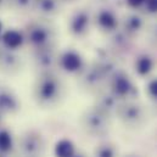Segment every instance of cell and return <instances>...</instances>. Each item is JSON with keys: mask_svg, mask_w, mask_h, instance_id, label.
Masks as SVG:
<instances>
[{"mask_svg": "<svg viewBox=\"0 0 157 157\" xmlns=\"http://www.w3.org/2000/svg\"><path fill=\"white\" fill-rule=\"evenodd\" d=\"M152 37H154V39L157 41V25L155 26V28H154V31H152Z\"/></svg>", "mask_w": 157, "mask_h": 157, "instance_id": "cell-29", "label": "cell"}, {"mask_svg": "<svg viewBox=\"0 0 157 157\" xmlns=\"http://www.w3.org/2000/svg\"><path fill=\"white\" fill-rule=\"evenodd\" d=\"M123 157H143L140 156V155H138V154H128V155H125V156Z\"/></svg>", "mask_w": 157, "mask_h": 157, "instance_id": "cell-31", "label": "cell"}, {"mask_svg": "<svg viewBox=\"0 0 157 157\" xmlns=\"http://www.w3.org/2000/svg\"><path fill=\"white\" fill-rule=\"evenodd\" d=\"M119 25L122 27V31L127 36L133 38L143 31V28L145 26V21H144L141 15H139L136 12H132V13L125 15Z\"/></svg>", "mask_w": 157, "mask_h": 157, "instance_id": "cell-15", "label": "cell"}, {"mask_svg": "<svg viewBox=\"0 0 157 157\" xmlns=\"http://www.w3.org/2000/svg\"><path fill=\"white\" fill-rule=\"evenodd\" d=\"M145 10L150 13H157V0H145Z\"/></svg>", "mask_w": 157, "mask_h": 157, "instance_id": "cell-25", "label": "cell"}, {"mask_svg": "<svg viewBox=\"0 0 157 157\" xmlns=\"http://www.w3.org/2000/svg\"><path fill=\"white\" fill-rule=\"evenodd\" d=\"M119 100L117 98L110 93V90H100L99 93H96V99H95V107H98L99 110L104 111L105 113L112 116L116 113L118 105H119Z\"/></svg>", "mask_w": 157, "mask_h": 157, "instance_id": "cell-16", "label": "cell"}, {"mask_svg": "<svg viewBox=\"0 0 157 157\" xmlns=\"http://www.w3.org/2000/svg\"><path fill=\"white\" fill-rule=\"evenodd\" d=\"M26 44V38L23 31L18 28H7L4 29L0 37V45L9 50H20Z\"/></svg>", "mask_w": 157, "mask_h": 157, "instance_id": "cell-14", "label": "cell"}, {"mask_svg": "<svg viewBox=\"0 0 157 157\" xmlns=\"http://www.w3.org/2000/svg\"><path fill=\"white\" fill-rule=\"evenodd\" d=\"M21 110V101L16 93L9 86L0 85V112L6 116L17 115Z\"/></svg>", "mask_w": 157, "mask_h": 157, "instance_id": "cell-13", "label": "cell"}, {"mask_svg": "<svg viewBox=\"0 0 157 157\" xmlns=\"http://www.w3.org/2000/svg\"><path fill=\"white\" fill-rule=\"evenodd\" d=\"M145 0H125V4L130 7V9H139L141 6H144Z\"/></svg>", "mask_w": 157, "mask_h": 157, "instance_id": "cell-26", "label": "cell"}, {"mask_svg": "<svg viewBox=\"0 0 157 157\" xmlns=\"http://www.w3.org/2000/svg\"><path fill=\"white\" fill-rule=\"evenodd\" d=\"M91 13L88 9L80 7L77 9L68 18L67 28L71 36L76 38H83L89 33L91 25Z\"/></svg>", "mask_w": 157, "mask_h": 157, "instance_id": "cell-8", "label": "cell"}, {"mask_svg": "<svg viewBox=\"0 0 157 157\" xmlns=\"http://www.w3.org/2000/svg\"><path fill=\"white\" fill-rule=\"evenodd\" d=\"M16 150L21 157H43L45 152V140L37 130H27L16 140Z\"/></svg>", "mask_w": 157, "mask_h": 157, "instance_id": "cell-6", "label": "cell"}, {"mask_svg": "<svg viewBox=\"0 0 157 157\" xmlns=\"http://www.w3.org/2000/svg\"><path fill=\"white\" fill-rule=\"evenodd\" d=\"M94 22L96 27L107 34L113 33L119 27V20L116 12L109 7H101L94 15Z\"/></svg>", "mask_w": 157, "mask_h": 157, "instance_id": "cell-12", "label": "cell"}, {"mask_svg": "<svg viewBox=\"0 0 157 157\" xmlns=\"http://www.w3.org/2000/svg\"><path fill=\"white\" fill-rule=\"evenodd\" d=\"M146 93L151 98L152 101L157 100V77L151 78L146 84Z\"/></svg>", "mask_w": 157, "mask_h": 157, "instance_id": "cell-24", "label": "cell"}, {"mask_svg": "<svg viewBox=\"0 0 157 157\" xmlns=\"http://www.w3.org/2000/svg\"><path fill=\"white\" fill-rule=\"evenodd\" d=\"M23 33L26 44L32 50L55 45V28L49 22H45L43 20H36L27 23V26L23 28Z\"/></svg>", "mask_w": 157, "mask_h": 157, "instance_id": "cell-2", "label": "cell"}, {"mask_svg": "<svg viewBox=\"0 0 157 157\" xmlns=\"http://www.w3.org/2000/svg\"><path fill=\"white\" fill-rule=\"evenodd\" d=\"M57 67L63 72L70 75H79L85 67L83 56L75 49H66L62 52H59Z\"/></svg>", "mask_w": 157, "mask_h": 157, "instance_id": "cell-10", "label": "cell"}, {"mask_svg": "<svg viewBox=\"0 0 157 157\" xmlns=\"http://www.w3.org/2000/svg\"><path fill=\"white\" fill-rule=\"evenodd\" d=\"M32 10L44 17L55 16L61 11V0H34Z\"/></svg>", "mask_w": 157, "mask_h": 157, "instance_id": "cell-17", "label": "cell"}, {"mask_svg": "<svg viewBox=\"0 0 157 157\" xmlns=\"http://www.w3.org/2000/svg\"><path fill=\"white\" fill-rule=\"evenodd\" d=\"M23 67L22 57L15 50H9L0 45V72L13 76Z\"/></svg>", "mask_w": 157, "mask_h": 157, "instance_id": "cell-11", "label": "cell"}, {"mask_svg": "<svg viewBox=\"0 0 157 157\" xmlns=\"http://www.w3.org/2000/svg\"><path fill=\"white\" fill-rule=\"evenodd\" d=\"M1 155H2V154H1V152H0V156H1Z\"/></svg>", "mask_w": 157, "mask_h": 157, "instance_id": "cell-35", "label": "cell"}, {"mask_svg": "<svg viewBox=\"0 0 157 157\" xmlns=\"http://www.w3.org/2000/svg\"><path fill=\"white\" fill-rule=\"evenodd\" d=\"M155 102V110H156V112H157V100L156 101H154Z\"/></svg>", "mask_w": 157, "mask_h": 157, "instance_id": "cell-33", "label": "cell"}, {"mask_svg": "<svg viewBox=\"0 0 157 157\" xmlns=\"http://www.w3.org/2000/svg\"><path fill=\"white\" fill-rule=\"evenodd\" d=\"M109 90L119 101L135 100L139 95L138 88L133 83L132 78L122 70H117L107 80Z\"/></svg>", "mask_w": 157, "mask_h": 157, "instance_id": "cell-5", "label": "cell"}, {"mask_svg": "<svg viewBox=\"0 0 157 157\" xmlns=\"http://www.w3.org/2000/svg\"><path fill=\"white\" fill-rule=\"evenodd\" d=\"M130 40L132 38L129 36H127L122 29L121 31H115L113 33H111V39H110V44H111V49L116 50V51H125L129 49L130 46Z\"/></svg>", "mask_w": 157, "mask_h": 157, "instance_id": "cell-19", "label": "cell"}, {"mask_svg": "<svg viewBox=\"0 0 157 157\" xmlns=\"http://www.w3.org/2000/svg\"><path fill=\"white\" fill-rule=\"evenodd\" d=\"M2 32H4V25H2V22H1V20H0V37H1Z\"/></svg>", "mask_w": 157, "mask_h": 157, "instance_id": "cell-32", "label": "cell"}, {"mask_svg": "<svg viewBox=\"0 0 157 157\" xmlns=\"http://www.w3.org/2000/svg\"><path fill=\"white\" fill-rule=\"evenodd\" d=\"M61 1H63V0H61ZM65 1H73V0H65Z\"/></svg>", "mask_w": 157, "mask_h": 157, "instance_id": "cell-34", "label": "cell"}, {"mask_svg": "<svg viewBox=\"0 0 157 157\" xmlns=\"http://www.w3.org/2000/svg\"><path fill=\"white\" fill-rule=\"evenodd\" d=\"M7 7V0H0V9Z\"/></svg>", "mask_w": 157, "mask_h": 157, "instance_id": "cell-28", "label": "cell"}, {"mask_svg": "<svg viewBox=\"0 0 157 157\" xmlns=\"http://www.w3.org/2000/svg\"><path fill=\"white\" fill-rule=\"evenodd\" d=\"M78 80L82 88H84L85 90L90 93H99L100 90H102V86L107 83L109 78L94 61L88 66L85 65L83 71L78 75Z\"/></svg>", "mask_w": 157, "mask_h": 157, "instance_id": "cell-7", "label": "cell"}, {"mask_svg": "<svg viewBox=\"0 0 157 157\" xmlns=\"http://www.w3.org/2000/svg\"><path fill=\"white\" fill-rule=\"evenodd\" d=\"M93 157H119V151L116 144L111 141H104L96 145Z\"/></svg>", "mask_w": 157, "mask_h": 157, "instance_id": "cell-21", "label": "cell"}, {"mask_svg": "<svg viewBox=\"0 0 157 157\" xmlns=\"http://www.w3.org/2000/svg\"><path fill=\"white\" fill-rule=\"evenodd\" d=\"M77 151L75 144L70 139H61L56 143L54 152L56 157H71Z\"/></svg>", "mask_w": 157, "mask_h": 157, "instance_id": "cell-22", "label": "cell"}, {"mask_svg": "<svg viewBox=\"0 0 157 157\" xmlns=\"http://www.w3.org/2000/svg\"><path fill=\"white\" fill-rule=\"evenodd\" d=\"M16 146V140L12 133L5 127H0V152L7 155Z\"/></svg>", "mask_w": 157, "mask_h": 157, "instance_id": "cell-20", "label": "cell"}, {"mask_svg": "<svg viewBox=\"0 0 157 157\" xmlns=\"http://www.w3.org/2000/svg\"><path fill=\"white\" fill-rule=\"evenodd\" d=\"M134 68H135V72L140 77H146V76H149L154 71V68H155V60H154L152 56H150L147 54H141V55H139L135 59Z\"/></svg>", "mask_w": 157, "mask_h": 157, "instance_id": "cell-18", "label": "cell"}, {"mask_svg": "<svg viewBox=\"0 0 157 157\" xmlns=\"http://www.w3.org/2000/svg\"><path fill=\"white\" fill-rule=\"evenodd\" d=\"M80 127L93 138L105 136L111 129V116L93 106L80 116Z\"/></svg>", "mask_w": 157, "mask_h": 157, "instance_id": "cell-3", "label": "cell"}, {"mask_svg": "<svg viewBox=\"0 0 157 157\" xmlns=\"http://www.w3.org/2000/svg\"><path fill=\"white\" fill-rule=\"evenodd\" d=\"M34 0H7V7L16 11L32 10Z\"/></svg>", "mask_w": 157, "mask_h": 157, "instance_id": "cell-23", "label": "cell"}, {"mask_svg": "<svg viewBox=\"0 0 157 157\" xmlns=\"http://www.w3.org/2000/svg\"><path fill=\"white\" fill-rule=\"evenodd\" d=\"M71 157H89V156H88V155H86L84 151L77 150V151H76V152H75V154H73V155H72Z\"/></svg>", "mask_w": 157, "mask_h": 157, "instance_id": "cell-27", "label": "cell"}, {"mask_svg": "<svg viewBox=\"0 0 157 157\" xmlns=\"http://www.w3.org/2000/svg\"><path fill=\"white\" fill-rule=\"evenodd\" d=\"M4 118H5V116L0 112V127H2V124H4Z\"/></svg>", "mask_w": 157, "mask_h": 157, "instance_id": "cell-30", "label": "cell"}, {"mask_svg": "<svg viewBox=\"0 0 157 157\" xmlns=\"http://www.w3.org/2000/svg\"><path fill=\"white\" fill-rule=\"evenodd\" d=\"M65 96V85L61 78L54 72H39L33 85V98L44 109L57 106Z\"/></svg>", "mask_w": 157, "mask_h": 157, "instance_id": "cell-1", "label": "cell"}, {"mask_svg": "<svg viewBox=\"0 0 157 157\" xmlns=\"http://www.w3.org/2000/svg\"><path fill=\"white\" fill-rule=\"evenodd\" d=\"M115 115L127 128L130 129L141 128L147 119L145 106L135 100L121 101Z\"/></svg>", "mask_w": 157, "mask_h": 157, "instance_id": "cell-4", "label": "cell"}, {"mask_svg": "<svg viewBox=\"0 0 157 157\" xmlns=\"http://www.w3.org/2000/svg\"><path fill=\"white\" fill-rule=\"evenodd\" d=\"M59 52L55 45L38 50H32V62L39 72L54 71L57 67Z\"/></svg>", "mask_w": 157, "mask_h": 157, "instance_id": "cell-9", "label": "cell"}]
</instances>
